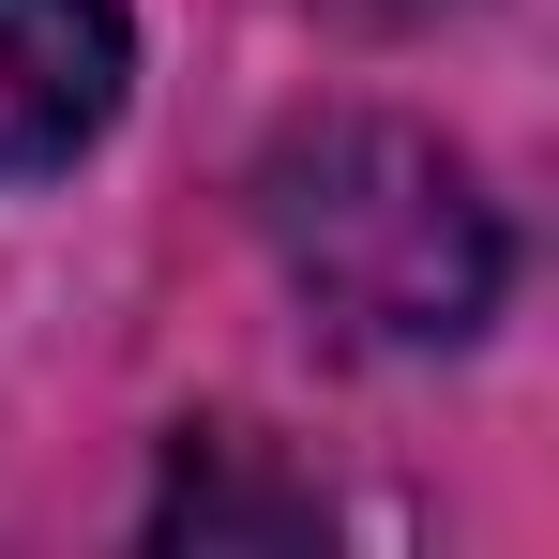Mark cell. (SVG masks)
<instances>
[{
  "label": "cell",
  "mask_w": 559,
  "mask_h": 559,
  "mask_svg": "<svg viewBox=\"0 0 559 559\" xmlns=\"http://www.w3.org/2000/svg\"><path fill=\"white\" fill-rule=\"evenodd\" d=\"M136 92L121 0H0V182H61Z\"/></svg>",
  "instance_id": "obj_2"
},
{
  "label": "cell",
  "mask_w": 559,
  "mask_h": 559,
  "mask_svg": "<svg viewBox=\"0 0 559 559\" xmlns=\"http://www.w3.org/2000/svg\"><path fill=\"white\" fill-rule=\"evenodd\" d=\"M258 242L348 348H468L499 318V273H514L499 197L468 182V152L424 136V121H378V106L273 136Z\"/></svg>",
  "instance_id": "obj_1"
}]
</instances>
